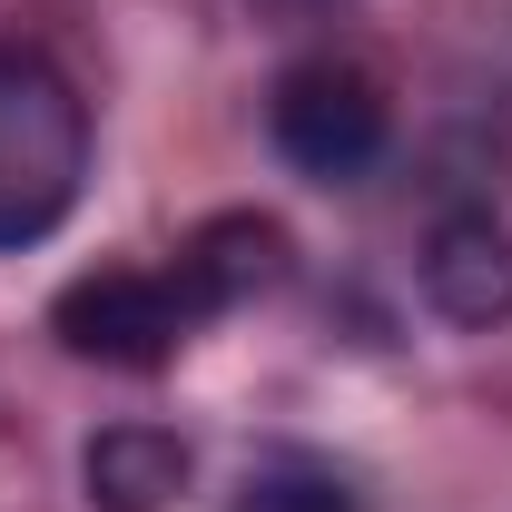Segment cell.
Wrapping results in <instances>:
<instances>
[{
  "instance_id": "3957f363",
  "label": "cell",
  "mask_w": 512,
  "mask_h": 512,
  "mask_svg": "<svg viewBox=\"0 0 512 512\" xmlns=\"http://www.w3.org/2000/svg\"><path fill=\"white\" fill-rule=\"evenodd\" d=\"M266 138H276V158L296 178L355 188L384 158V138H394V99L375 89V69H355V60H296L276 79V99H266Z\"/></svg>"
},
{
  "instance_id": "5b68a950",
  "label": "cell",
  "mask_w": 512,
  "mask_h": 512,
  "mask_svg": "<svg viewBox=\"0 0 512 512\" xmlns=\"http://www.w3.org/2000/svg\"><path fill=\"white\" fill-rule=\"evenodd\" d=\"M286 266H296V237L276 217H256V207H227L178 247V286H188L197 316H237V306L286 286Z\"/></svg>"
},
{
  "instance_id": "277c9868",
  "label": "cell",
  "mask_w": 512,
  "mask_h": 512,
  "mask_svg": "<svg viewBox=\"0 0 512 512\" xmlns=\"http://www.w3.org/2000/svg\"><path fill=\"white\" fill-rule=\"evenodd\" d=\"M424 306L444 325H463V335L512 325V227L493 207H453L424 237Z\"/></svg>"
},
{
  "instance_id": "6da1fadb",
  "label": "cell",
  "mask_w": 512,
  "mask_h": 512,
  "mask_svg": "<svg viewBox=\"0 0 512 512\" xmlns=\"http://www.w3.org/2000/svg\"><path fill=\"white\" fill-rule=\"evenodd\" d=\"M89 188V99L60 79V60L0 40V256L60 237Z\"/></svg>"
},
{
  "instance_id": "8992f818",
  "label": "cell",
  "mask_w": 512,
  "mask_h": 512,
  "mask_svg": "<svg viewBox=\"0 0 512 512\" xmlns=\"http://www.w3.org/2000/svg\"><path fill=\"white\" fill-rule=\"evenodd\" d=\"M188 473H197V453L168 424H99L79 444V493H89V512H168L188 493Z\"/></svg>"
},
{
  "instance_id": "7a4b0ae2",
  "label": "cell",
  "mask_w": 512,
  "mask_h": 512,
  "mask_svg": "<svg viewBox=\"0 0 512 512\" xmlns=\"http://www.w3.org/2000/svg\"><path fill=\"white\" fill-rule=\"evenodd\" d=\"M197 325H207V316L188 306L178 266H99V276H69L60 296H50L60 355L109 365V375H158Z\"/></svg>"
},
{
  "instance_id": "52a82bcc",
  "label": "cell",
  "mask_w": 512,
  "mask_h": 512,
  "mask_svg": "<svg viewBox=\"0 0 512 512\" xmlns=\"http://www.w3.org/2000/svg\"><path fill=\"white\" fill-rule=\"evenodd\" d=\"M227 512H365V493L335 463H316V453H266V463L237 473Z\"/></svg>"
}]
</instances>
